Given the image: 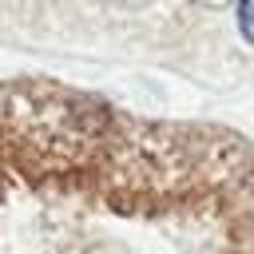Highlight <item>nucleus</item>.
<instances>
[{"label":"nucleus","mask_w":254,"mask_h":254,"mask_svg":"<svg viewBox=\"0 0 254 254\" xmlns=\"http://www.w3.org/2000/svg\"><path fill=\"white\" fill-rule=\"evenodd\" d=\"M0 254H254V139L0 79Z\"/></svg>","instance_id":"obj_1"}]
</instances>
